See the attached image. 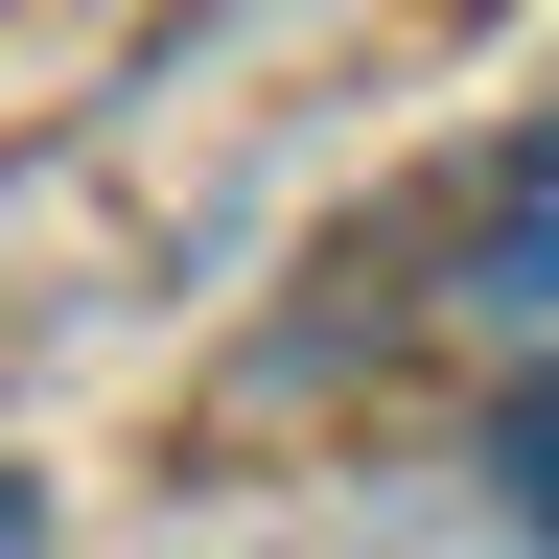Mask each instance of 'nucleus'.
Listing matches in <instances>:
<instances>
[{
  "label": "nucleus",
  "mask_w": 559,
  "mask_h": 559,
  "mask_svg": "<svg viewBox=\"0 0 559 559\" xmlns=\"http://www.w3.org/2000/svg\"><path fill=\"white\" fill-rule=\"evenodd\" d=\"M0 559H47V489H24V466H0Z\"/></svg>",
  "instance_id": "obj_3"
},
{
  "label": "nucleus",
  "mask_w": 559,
  "mask_h": 559,
  "mask_svg": "<svg viewBox=\"0 0 559 559\" xmlns=\"http://www.w3.org/2000/svg\"><path fill=\"white\" fill-rule=\"evenodd\" d=\"M489 513H513V536H536V559H559V373H536V396H513V419H489Z\"/></svg>",
  "instance_id": "obj_2"
},
{
  "label": "nucleus",
  "mask_w": 559,
  "mask_h": 559,
  "mask_svg": "<svg viewBox=\"0 0 559 559\" xmlns=\"http://www.w3.org/2000/svg\"><path fill=\"white\" fill-rule=\"evenodd\" d=\"M489 326H559V140H513V187H489V257H466Z\"/></svg>",
  "instance_id": "obj_1"
}]
</instances>
